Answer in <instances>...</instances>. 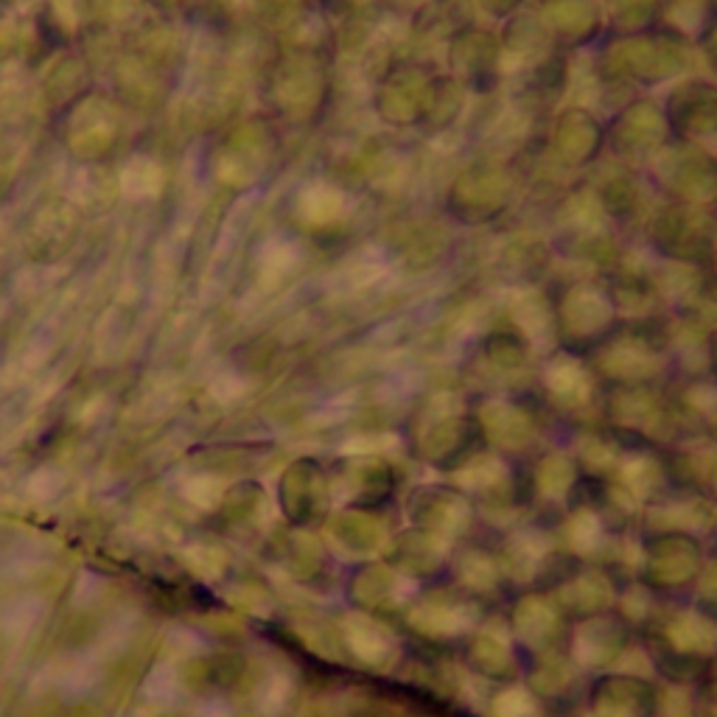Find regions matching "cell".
<instances>
[{
    "instance_id": "cell-1",
    "label": "cell",
    "mask_w": 717,
    "mask_h": 717,
    "mask_svg": "<svg viewBox=\"0 0 717 717\" xmlns=\"http://www.w3.org/2000/svg\"><path fill=\"white\" fill-rule=\"evenodd\" d=\"M43 600L34 597V594H23V597H15L12 603L6 605L0 611V628L12 636H20V633H29L40 617H43Z\"/></svg>"
},
{
    "instance_id": "cell-2",
    "label": "cell",
    "mask_w": 717,
    "mask_h": 717,
    "mask_svg": "<svg viewBox=\"0 0 717 717\" xmlns=\"http://www.w3.org/2000/svg\"><path fill=\"white\" fill-rule=\"evenodd\" d=\"M143 695L152 703H157V706H174V703L180 701V695H183V684H180L177 667L169 664V661L157 664L155 670L149 673V678H146V684H143Z\"/></svg>"
},
{
    "instance_id": "cell-3",
    "label": "cell",
    "mask_w": 717,
    "mask_h": 717,
    "mask_svg": "<svg viewBox=\"0 0 717 717\" xmlns=\"http://www.w3.org/2000/svg\"><path fill=\"white\" fill-rule=\"evenodd\" d=\"M96 681H99V673L93 667H79L62 678V692H65V698H82L96 687Z\"/></svg>"
},
{
    "instance_id": "cell-4",
    "label": "cell",
    "mask_w": 717,
    "mask_h": 717,
    "mask_svg": "<svg viewBox=\"0 0 717 717\" xmlns=\"http://www.w3.org/2000/svg\"><path fill=\"white\" fill-rule=\"evenodd\" d=\"M48 477H51V471H40L37 479L31 482V491L37 496H57V491L62 488V477H57L54 482H48Z\"/></svg>"
},
{
    "instance_id": "cell-5",
    "label": "cell",
    "mask_w": 717,
    "mask_h": 717,
    "mask_svg": "<svg viewBox=\"0 0 717 717\" xmlns=\"http://www.w3.org/2000/svg\"><path fill=\"white\" fill-rule=\"evenodd\" d=\"M194 717H230V709H227V703L222 701H205L199 703V709L194 712Z\"/></svg>"
},
{
    "instance_id": "cell-6",
    "label": "cell",
    "mask_w": 717,
    "mask_h": 717,
    "mask_svg": "<svg viewBox=\"0 0 717 717\" xmlns=\"http://www.w3.org/2000/svg\"><path fill=\"white\" fill-rule=\"evenodd\" d=\"M132 717H141V715H132Z\"/></svg>"
}]
</instances>
